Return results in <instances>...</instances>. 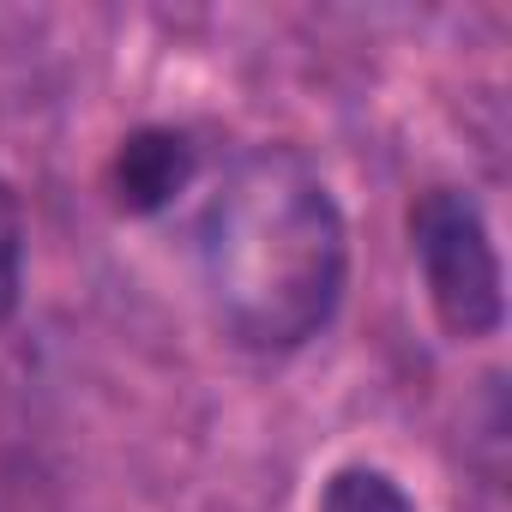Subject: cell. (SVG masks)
Returning <instances> with one entry per match:
<instances>
[{
  "instance_id": "obj_1",
  "label": "cell",
  "mask_w": 512,
  "mask_h": 512,
  "mask_svg": "<svg viewBox=\"0 0 512 512\" xmlns=\"http://www.w3.org/2000/svg\"><path fill=\"white\" fill-rule=\"evenodd\" d=\"M199 266L235 344L296 350L344 302L350 229L308 157L260 145L217 181L199 223Z\"/></svg>"
},
{
  "instance_id": "obj_2",
  "label": "cell",
  "mask_w": 512,
  "mask_h": 512,
  "mask_svg": "<svg viewBox=\"0 0 512 512\" xmlns=\"http://www.w3.org/2000/svg\"><path fill=\"white\" fill-rule=\"evenodd\" d=\"M410 247L422 266V290L446 338H488L506 320V284H500V253L488 235V217L458 187H428L410 205Z\"/></svg>"
},
{
  "instance_id": "obj_3",
  "label": "cell",
  "mask_w": 512,
  "mask_h": 512,
  "mask_svg": "<svg viewBox=\"0 0 512 512\" xmlns=\"http://www.w3.org/2000/svg\"><path fill=\"white\" fill-rule=\"evenodd\" d=\"M187 181H193V145H187V133L145 127L115 157V199H121V211H139V217L163 211Z\"/></svg>"
},
{
  "instance_id": "obj_4",
  "label": "cell",
  "mask_w": 512,
  "mask_h": 512,
  "mask_svg": "<svg viewBox=\"0 0 512 512\" xmlns=\"http://www.w3.org/2000/svg\"><path fill=\"white\" fill-rule=\"evenodd\" d=\"M320 512H416V500H410L386 470L350 464V470H338V476L326 482Z\"/></svg>"
},
{
  "instance_id": "obj_5",
  "label": "cell",
  "mask_w": 512,
  "mask_h": 512,
  "mask_svg": "<svg viewBox=\"0 0 512 512\" xmlns=\"http://www.w3.org/2000/svg\"><path fill=\"white\" fill-rule=\"evenodd\" d=\"M19 296H25V205L13 181L0 175V326L19 314Z\"/></svg>"
}]
</instances>
